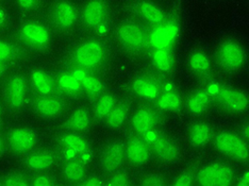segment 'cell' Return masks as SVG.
<instances>
[{"mask_svg": "<svg viewBox=\"0 0 249 186\" xmlns=\"http://www.w3.org/2000/svg\"><path fill=\"white\" fill-rule=\"evenodd\" d=\"M215 147L224 155L235 160L245 161L249 156V147L244 137L234 132H219L214 140Z\"/></svg>", "mask_w": 249, "mask_h": 186, "instance_id": "5b68a950", "label": "cell"}, {"mask_svg": "<svg viewBox=\"0 0 249 186\" xmlns=\"http://www.w3.org/2000/svg\"><path fill=\"white\" fill-rule=\"evenodd\" d=\"M157 104L159 109L167 112H176L182 105V99L180 95L175 92H168L165 94H160L157 98Z\"/></svg>", "mask_w": 249, "mask_h": 186, "instance_id": "1f68e13d", "label": "cell"}, {"mask_svg": "<svg viewBox=\"0 0 249 186\" xmlns=\"http://www.w3.org/2000/svg\"><path fill=\"white\" fill-rule=\"evenodd\" d=\"M194 181H195V178L193 176V173L190 171H185V172L180 173L176 179H174L173 185H175V186H191L194 184Z\"/></svg>", "mask_w": 249, "mask_h": 186, "instance_id": "74e56055", "label": "cell"}, {"mask_svg": "<svg viewBox=\"0 0 249 186\" xmlns=\"http://www.w3.org/2000/svg\"><path fill=\"white\" fill-rule=\"evenodd\" d=\"M244 138H248V125H245L244 127H243V136Z\"/></svg>", "mask_w": 249, "mask_h": 186, "instance_id": "ee69618b", "label": "cell"}, {"mask_svg": "<svg viewBox=\"0 0 249 186\" xmlns=\"http://www.w3.org/2000/svg\"><path fill=\"white\" fill-rule=\"evenodd\" d=\"M38 135L30 128H16L8 134L9 147L15 154L29 153L37 144Z\"/></svg>", "mask_w": 249, "mask_h": 186, "instance_id": "8fae6325", "label": "cell"}, {"mask_svg": "<svg viewBox=\"0 0 249 186\" xmlns=\"http://www.w3.org/2000/svg\"><path fill=\"white\" fill-rule=\"evenodd\" d=\"M0 185H1V181H0Z\"/></svg>", "mask_w": 249, "mask_h": 186, "instance_id": "c3c4849f", "label": "cell"}, {"mask_svg": "<svg viewBox=\"0 0 249 186\" xmlns=\"http://www.w3.org/2000/svg\"><path fill=\"white\" fill-rule=\"evenodd\" d=\"M177 32V27L174 24L160 25L148 35V42L156 49H169L176 39Z\"/></svg>", "mask_w": 249, "mask_h": 186, "instance_id": "e0dca14e", "label": "cell"}, {"mask_svg": "<svg viewBox=\"0 0 249 186\" xmlns=\"http://www.w3.org/2000/svg\"><path fill=\"white\" fill-rule=\"evenodd\" d=\"M33 108H35L36 114L41 117L53 119V118L59 117L63 113L65 102L63 99L53 94L41 95L36 99Z\"/></svg>", "mask_w": 249, "mask_h": 186, "instance_id": "2e32d148", "label": "cell"}, {"mask_svg": "<svg viewBox=\"0 0 249 186\" xmlns=\"http://www.w3.org/2000/svg\"><path fill=\"white\" fill-rule=\"evenodd\" d=\"M210 101V94H209L207 89H197L194 93H192L188 100H186V110L192 115H201L208 111Z\"/></svg>", "mask_w": 249, "mask_h": 186, "instance_id": "44dd1931", "label": "cell"}, {"mask_svg": "<svg viewBox=\"0 0 249 186\" xmlns=\"http://www.w3.org/2000/svg\"><path fill=\"white\" fill-rule=\"evenodd\" d=\"M158 122H159L158 112L151 106L144 105L133 113L130 119V126L137 134L146 135L154 130Z\"/></svg>", "mask_w": 249, "mask_h": 186, "instance_id": "4fadbf2b", "label": "cell"}, {"mask_svg": "<svg viewBox=\"0 0 249 186\" xmlns=\"http://www.w3.org/2000/svg\"><path fill=\"white\" fill-rule=\"evenodd\" d=\"M49 18L59 31H69L76 25L78 11L71 0H55L49 10Z\"/></svg>", "mask_w": 249, "mask_h": 186, "instance_id": "8992f818", "label": "cell"}, {"mask_svg": "<svg viewBox=\"0 0 249 186\" xmlns=\"http://www.w3.org/2000/svg\"><path fill=\"white\" fill-rule=\"evenodd\" d=\"M63 143L67 148L78 153H86L89 150V145L83 137L79 136L76 133H67L63 136Z\"/></svg>", "mask_w": 249, "mask_h": 186, "instance_id": "d6a6232c", "label": "cell"}, {"mask_svg": "<svg viewBox=\"0 0 249 186\" xmlns=\"http://www.w3.org/2000/svg\"><path fill=\"white\" fill-rule=\"evenodd\" d=\"M126 159L134 166H143L150 159L151 149L147 140L140 136H133L124 144Z\"/></svg>", "mask_w": 249, "mask_h": 186, "instance_id": "9a60e30c", "label": "cell"}, {"mask_svg": "<svg viewBox=\"0 0 249 186\" xmlns=\"http://www.w3.org/2000/svg\"><path fill=\"white\" fill-rule=\"evenodd\" d=\"M216 63L225 71L234 72L243 68L246 63L244 47L232 39H227L218 45L216 49Z\"/></svg>", "mask_w": 249, "mask_h": 186, "instance_id": "3957f363", "label": "cell"}, {"mask_svg": "<svg viewBox=\"0 0 249 186\" xmlns=\"http://www.w3.org/2000/svg\"><path fill=\"white\" fill-rule=\"evenodd\" d=\"M133 92L144 99H157L161 94L159 84L154 79L142 76L135 78L132 82Z\"/></svg>", "mask_w": 249, "mask_h": 186, "instance_id": "d6986e66", "label": "cell"}, {"mask_svg": "<svg viewBox=\"0 0 249 186\" xmlns=\"http://www.w3.org/2000/svg\"><path fill=\"white\" fill-rule=\"evenodd\" d=\"M107 5L106 0H89L81 11V20L88 29H96L107 18Z\"/></svg>", "mask_w": 249, "mask_h": 186, "instance_id": "5bb4252c", "label": "cell"}, {"mask_svg": "<svg viewBox=\"0 0 249 186\" xmlns=\"http://www.w3.org/2000/svg\"><path fill=\"white\" fill-rule=\"evenodd\" d=\"M29 184H30L29 179H28L25 174L21 172L9 173L8 176H5L1 181V185H7V186H26Z\"/></svg>", "mask_w": 249, "mask_h": 186, "instance_id": "836d02e7", "label": "cell"}, {"mask_svg": "<svg viewBox=\"0 0 249 186\" xmlns=\"http://www.w3.org/2000/svg\"><path fill=\"white\" fill-rule=\"evenodd\" d=\"M81 82L82 91L86 92L89 96H98L101 94L104 89V84L98 78H96L92 75H89L87 70L78 69L73 72Z\"/></svg>", "mask_w": 249, "mask_h": 186, "instance_id": "d4e9b609", "label": "cell"}, {"mask_svg": "<svg viewBox=\"0 0 249 186\" xmlns=\"http://www.w3.org/2000/svg\"><path fill=\"white\" fill-rule=\"evenodd\" d=\"M4 70H5V64L2 63V62H0V77L3 75Z\"/></svg>", "mask_w": 249, "mask_h": 186, "instance_id": "bcb514c9", "label": "cell"}, {"mask_svg": "<svg viewBox=\"0 0 249 186\" xmlns=\"http://www.w3.org/2000/svg\"><path fill=\"white\" fill-rule=\"evenodd\" d=\"M28 95V82L21 75H14L9 78L4 85L3 96L8 108L19 110L24 106Z\"/></svg>", "mask_w": 249, "mask_h": 186, "instance_id": "9c48e42d", "label": "cell"}, {"mask_svg": "<svg viewBox=\"0 0 249 186\" xmlns=\"http://www.w3.org/2000/svg\"><path fill=\"white\" fill-rule=\"evenodd\" d=\"M82 185H86V186H97V185H101L100 180L96 177V176H87L84 178L83 181L81 182Z\"/></svg>", "mask_w": 249, "mask_h": 186, "instance_id": "60d3db41", "label": "cell"}, {"mask_svg": "<svg viewBox=\"0 0 249 186\" xmlns=\"http://www.w3.org/2000/svg\"><path fill=\"white\" fill-rule=\"evenodd\" d=\"M30 184L35 186H52L55 184V181L53 177L48 176V174H38V176L32 179Z\"/></svg>", "mask_w": 249, "mask_h": 186, "instance_id": "f35d334b", "label": "cell"}, {"mask_svg": "<svg viewBox=\"0 0 249 186\" xmlns=\"http://www.w3.org/2000/svg\"><path fill=\"white\" fill-rule=\"evenodd\" d=\"M1 120H2V110L0 108V122H1Z\"/></svg>", "mask_w": 249, "mask_h": 186, "instance_id": "7dc6e473", "label": "cell"}, {"mask_svg": "<svg viewBox=\"0 0 249 186\" xmlns=\"http://www.w3.org/2000/svg\"><path fill=\"white\" fill-rule=\"evenodd\" d=\"M71 60L79 69H96L103 65L106 60V48L99 41L89 39L73 49Z\"/></svg>", "mask_w": 249, "mask_h": 186, "instance_id": "6da1fadb", "label": "cell"}, {"mask_svg": "<svg viewBox=\"0 0 249 186\" xmlns=\"http://www.w3.org/2000/svg\"><path fill=\"white\" fill-rule=\"evenodd\" d=\"M129 106L126 103H116L113 110L105 118L106 125L110 129H120L127 119Z\"/></svg>", "mask_w": 249, "mask_h": 186, "instance_id": "83f0119b", "label": "cell"}, {"mask_svg": "<svg viewBox=\"0 0 249 186\" xmlns=\"http://www.w3.org/2000/svg\"><path fill=\"white\" fill-rule=\"evenodd\" d=\"M19 7L25 11L36 10L38 5V0H16Z\"/></svg>", "mask_w": 249, "mask_h": 186, "instance_id": "ab89813d", "label": "cell"}, {"mask_svg": "<svg viewBox=\"0 0 249 186\" xmlns=\"http://www.w3.org/2000/svg\"><path fill=\"white\" fill-rule=\"evenodd\" d=\"M152 62L161 72H171L174 68V55L169 49H156L152 54Z\"/></svg>", "mask_w": 249, "mask_h": 186, "instance_id": "4dcf8cb0", "label": "cell"}, {"mask_svg": "<svg viewBox=\"0 0 249 186\" xmlns=\"http://www.w3.org/2000/svg\"><path fill=\"white\" fill-rule=\"evenodd\" d=\"M135 11L144 20L152 25H160L165 18L161 8L150 1H141L135 5Z\"/></svg>", "mask_w": 249, "mask_h": 186, "instance_id": "603a6c76", "label": "cell"}, {"mask_svg": "<svg viewBox=\"0 0 249 186\" xmlns=\"http://www.w3.org/2000/svg\"><path fill=\"white\" fill-rule=\"evenodd\" d=\"M215 100L223 110L234 114L246 112L249 106L248 96L233 87H220L215 94Z\"/></svg>", "mask_w": 249, "mask_h": 186, "instance_id": "52a82bcc", "label": "cell"}, {"mask_svg": "<svg viewBox=\"0 0 249 186\" xmlns=\"http://www.w3.org/2000/svg\"><path fill=\"white\" fill-rule=\"evenodd\" d=\"M55 154L53 151L42 150L29 154L25 160L27 168L33 171H44L52 168L55 163Z\"/></svg>", "mask_w": 249, "mask_h": 186, "instance_id": "ac0fdd59", "label": "cell"}, {"mask_svg": "<svg viewBox=\"0 0 249 186\" xmlns=\"http://www.w3.org/2000/svg\"><path fill=\"white\" fill-rule=\"evenodd\" d=\"M234 171L224 163H211L199 169L195 181L202 186H229L233 183Z\"/></svg>", "mask_w": 249, "mask_h": 186, "instance_id": "277c9868", "label": "cell"}, {"mask_svg": "<svg viewBox=\"0 0 249 186\" xmlns=\"http://www.w3.org/2000/svg\"><path fill=\"white\" fill-rule=\"evenodd\" d=\"M56 85L67 95H78L82 92V85L79 78L71 72H63L56 78Z\"/></svg>", "mask_w": 249, "mask_h": 186, "instance_id": "484cf974", "label": "cell"}, {"mask_svg": "<svg viewBox=\"0 0 249 186\" xmlns=\"http://www.w3.org/2000/svg\"><path fill=\"white\" fill-rule=\"evenodd\" d=\"M189 67L197 75H206L210 71L211 62L209 56L202 51H194L188 60Z\"/></svg>", "mask_w": 249, "mask_h": 186, "instance_id": "f1b7e54d", "label": "cell"}, {"mask_svg": "<svg viewBox=\"0 0 249 186\" xmlns=\"http://www.w3.org/2000/svg\"><path fill=\"white\" fill-rule=\"evenodd\" d=\"M31 83L33 87L39 95H50L54 91V83L46 71L36 69L33 70L30 75Z\"/></svg>", "mask_w": 249, "mask_h": 186, "instance_id": "cb8c5ba5", "label": "cell"}, {"mask_svg": "<svg viewBox=\"0 0 249 186\" xmlns=\"http://www.w3.org/2000/svg\"><path fill=\"white\" fill-rule=\"evenodd\" d=\"M88 169L83 163L79 161H70L67 162L64 168L63 173L67 181L72 183H79L84 180L88 174Z\"/></svg>", "mask_w": 249, "mask_h": 186, "instance_id": "f546056e", "label": "cell"}, {"mask_svg": "<svg viewBox=\"0 0 249 186\" xmlns=\"http://www.w3.org/2000/svg\"><path fill=\"white\" fill-rule=\"evenodd\" d=\"M165 184V178L159 173L146 174V176H144L140 181V185L142 186H162Z\"/></svg>", "mask_w": 249, "mask_h": 186, "instance_id": "d590c367", "label": "cell"}, {"mask_svg": "<svg viewBox=\"0 0 249 186\" xmlns=\"http://www.w3.org/2000/svg\"><path fill=\"white\" fill-rule=\"evenodd\" d=\"M212 137V130L209 123L203 121H198L192 125L189 129V139L190 143L194 147H203L206 146Z\"/></svg>", "mask_w": 249, "mask_h": 186, "instance_id": "7402d4cb", "label": "cell"}, {"mask_svg": "<svg viewBox=\"0 0 249 186\" xmlns=\"http://www.w3.org/2000/svg\"><path fill=\"white\" fill-rule=\"evenodd\" d=\"M19 37L28 46L44 50L50 45V33L44 25L36 21H28L22 24L19 28Z\"/></svg>", "mask_w": 249, "mask_h": 186, "instance_id": "ba28073f", "label": "cell"}, {"mask_svg": "<svg viewBox=\"0 0 249 186\" xmlns=\"http://www.w3.org/2000/svg\"><path fill=\"white\" fill-rule=\"evenodd\" d=\"M5 21H7V14L2 8H0V28L5 24Z\"/></svg>", "mask_w": 249, "mask_h": 186, "instance_id": "7bdbcfd3", "label": "cell"}, {"mask_svg": "<svg viewBox=\"0 0 249 186\" xmlns=\"http://www.w3.org/2000/svg\"><path fill=\"white\" fill-rule=\"evenodd\" d=\"M15 55V50L10 43L0 39V62L5 63V62L11 61Z\"/></svg>", "mask_w": 249, "mask_h": 186, "instance_id": "8d00e7d4", "label": "cell"}, {"mask_svg": "<svg viewBox=\"0 0 249 186\" xmlns=\"http://www.w3.org/2000/svg\"><path fill=\"white\" fill-rule=\"evenodd\" d=\"M116 103V98L113 94H101L94 105V116L99 120H105Z\"/></svg>", "mask_w": 249, "mask_h": 186, "instance_id": "4316f807", "label": "cell"}, {"mask_svg": "<svg viewBox=\"0 0 249 186\" xmlns=\"http://www.w3.org/2000/svg\"><path fill=\"white\" fill-rule=\"evenodd\" d=\"M154 154L164 163H174L180 156V147L175 140L163 133H156L148 143Z\"/></svg>", "mask_w": 249, "mask_h": 186, "instance_id": "7c38bea8", "label": "cell"}, {"mask_svg": "<svg viewBox=\"0 0 249 186\" xmlns=\"http://www.w3.org/2000/svg\"><path fill=\"white\" fill-rule=\"evenodd\" d=\"M126 159V148L123 140H113L105 146L101 151L99 164L105 173H112L118 170Z\"/></svg>", "mask_w": 249, "mask_h": 186, "instance_id": "30bf717a", "label": "cell"}, {"mask_svg": "<svg viewBox=\"0 0 249 186\" xmlns=\"http://www.w3.org/2000/svg\"><path fill=\"white\" fill-rule=\"evenodd\" d=\"M115 38L120 46L129 52H140L146 48L148 34L135 22H123L115 30Z\"/></svg>", "mask_w": 249, "mask_h": 186, "instance_id": "7a4b0ae2", "label": "cell"}, {"mask_svg": "<svg viewBox=\"0 0 249 186\" xmlns=\"http://www.w3.org/2000/svg\"><path fill=\"white\" fill-rule=\"evenodd\" d=\"M248 177H249L248 171L243 173L242 176H241V178L237 180V185H239V186H248V184H249Z\"/></svg>", "mask_w": 249, "mask_h": 186, "instance_id": "b9f144b4", "label": "cell"}, {"mask_svg": "<svg viewBox=\"0 0 249 186\" xmlns=\"http://www.w3.org/2000/svg\"><path fill=\"white\" fill-rule=\"evenodd\" d=\"M3 150H4V143H3V139L1 137V135H0V155L2 154Z\"/></svg>", "mask_w": 249, "mask_h": 186, "instance_id": "f6af8a7d", "label": "cell"}, {"mask_svg": "<svg viewBox=\"0 0 249 186\" xmlns=\"http://www.w3.org/2000/svg\"><path fill=\"white\" fill-rule=\"evenodd\" d=\"M92 122L90 113L86 108H79L73 111L64 123V127L67 130L73 133H82L89 130Z\"/></svg>", "mask_w": 249, "mask_h": 186, "instance_id": "ffe728a7", "label": "cell"}, {"mask_svg": "<svg viewBox=\"0 0 249 186\" xmlns=\"http://www.w3.org/2000/svg\"><path fill=\"white\" fill-rule=\"evenodd\" d=\"M111 177L107 184L112 186H127L130 184V177L127 172L123 170H118L110 173Z\"/></svg>", "mask_w": 249, "mask_h": 186, "instance_id": "e575fe53", "label": "cell"}]
</instances>
